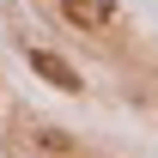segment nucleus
I'll return each instance as SVG.
<instances>
[{"mask_svg":"<svg viewBox=\"0 0 158 158\" xmlns=\"http://www.w3.org/2000/svg\"><path fill=\"white\" fill-rule=\"evenodd\" d=\"M61 19L79 31H103V24H116V0H61Z\"/></svg>","mask_w":158,"mask_h":158,"instance_id":"1","label":"nucleus"},{"mask_svg":"<svg viewBox=\"0 0 158 158\" xmlns=\"http://www.w3.org/2000/svg\"><path fill=\"white\" fill-rule=\"evenodd\" d=\"M31 67H37V73L49 79L55 91H79V73H73V67H67L61 55H49V49H31Z\"/></svg>","mask_w":158,"mask_h":158,"instance_id":"2","label":"nucleus"}]
</instances>
